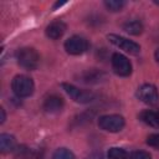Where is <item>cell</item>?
<instances>
[{
  "instance_id": "obj_1",
  "label": "cell",
  "mask_w": 159,
  "mask_h": 159,
  "mask_svg": "<svg viewBox=\"0 0 159 159\" xmlns=\"http://www.w3.org/2000/svg\"><path fill=\"white\" fill-rule=\"evenodd\" d=\"M16 60L22 68L32 71L40 63V55L34 47H22L16 52Z\"/></svg>"
},
{
  "instance_id": "obj_2",
  "label": "cell",
  "mask_w": 159,
  "mask_h": 159,
  "mask_svg": "<svg viewBox=\"0 0 159 159\" xmlns=\"http://www.w3.org/2000/svg\"><path fill=\"white\" fill-rule=\"evenodd\" d=\"M11 89L19 98H25L34 93L35 84L30 77L25 75H17L11 81Z\"/></svg>"
},
{
  "instance_id": "obj_3",
  "label": "cell",
  "mask_w": 159,
  "mask_h": 159,
  "mask_svg": "<svg viewBox=\"0 0 159 159\" xmlns=\"http://www.w3.org/2000/svg\"><path fill=\"white\" fill-rule=\"evenodd\" d=\"M125 124L124 118L120 114H104L98 119V125L101 129L111 133H117L123 129Z\"/></svg>"
},
{
  "instance_id": "obj_4",
  "label": "cell",
  "mask_w": 159,
  "mask_h": 159,
  "mask_svg": "<svg viewBox=\"0 0 159 159\" xmlns=\"http://www.w3.org/2000/svg\"><path fill=\"white\" fill-rule=\"evenodd\" d=\"M63 47H65V50H66L67 53L73 55V56H77V55L84 53L88 50L89 43H88V41H87L86 37L80 36V35H73V36L68 37L65 41Z\"/></svg>"
},
{
  "instance_id": "obj_5",
  "label": "cell",
  "mask_w": 159,
  "mask_h": 159,
  "mask_svg": "<svg viewBox=\"0 0 159 159\" xmlns=\"http://www.w3.org/2000/svg\"><path fill=\"white\" fill-rule=\"evenodd\" d=\"M61 87L63 88V91L75 101L78 103H89L92 102L96 96L93 92L91 91H84V89H80L78 87L71 84V83H61Z\"/></svg>"
},
{
  "instance_id": "obj_6",
  "label": "cell",
  "mask_w": 159,
  "mask_h": 159,
  "mask_svg": "<svg viewBox=\"0 0 159 159\" xmlns=\"http://www.w3.org/2000/svg\"><path fill=\"white\" fill-rule=\"evenodd\" d=\"M111 63H112V68L113 71L120 76V77H128L132 73V63L128 60L127 56L119 53V52H114L111 57Z\"/></svg>"
},
{
  "instance_id": "obj_7",
  "label": "cell",
  "mask_w": 159,
  "mask_h": 159,
  "mask_svg": "<svg viewBox=\"0 0 159 159\" xmlns=\"http://www.w3.org/2000/svg\"><path fill=\"white\" fill-rule=\"evenodd\" d=\"M107 39L109 40L111 43H113L118 48H120L124 52H128L130 55H137L140 51V46L137 42H134L132 40H128L123 36H119V35H116V34H109L107 36Z\"/></svg>"
},
{
  "instance_id": "obj_8",
  "label": "cell",
  "mask_w": 159,
  "mask_h": 159,
  "mask_svg": "<svg viewBox=\"0 0 159 159\" xmlns=\"http://www.w3.org/2000/svg\"><path fill=\"white\" fill-rule=\"evenodd\" d=\"M137 97L145 104L154 106L159 102V93L154 84L152 83H144L142 84L137 91Z\"/></svg>"
},
{
  "instance_id": "obj_9",
  "label": "cell",
  "mask_w": 159,
  "mask_h": 159,
  "mask_svg": "<svg viewBox=\"0 0 159 159\" xmlns=\"http://www.w3.org/2000/svg\"><path fill=\"white\" fill-rule=\"evenodd\" d=\"M65 106V102H63V98L57 96V94H50L47 96L45 99H43V103H42V108L45 112L50 113V114H53V113H58L62 111Z\"/></svg>"
},
{
  "instance_id": "obj_10",
  "label": "cell",
  "mask_w": 159,
  "mask_h": 159,
  "mask_svg": "<svg viewBox=\"0 0 159 159\" xmlns=\"http://www.w3.org/2000/svg\"><path fill=\"white\" fill-rule=\"evenodd\" d=\"M107 77V75L99 70H96V68H92V70H87V71H83L80 76H78V81L81 82H84V83H99L102 81H104Z\"/></svg>"
},
{
  "instance_id": "obj_11",
  "label": "cell",
  "mask_w": 159,
  "mask_h": 159,
  "mask_svg": "<svg viewBox=\"0 0 159 159\" xmlns=\"http://www.w3.org/2000/svg\"><path fill=\"white\" fill-rule=\"evenodd\" d=\"M65 31H66V24L61 20L52 21L50 25H47V27L45 30L46 36L51 40H58L60 37H62Z\"/></svg>"
},
{
  "instance_id": "obj_12",
  "label": "cell",
  "mask_w": 159,
  "mask_h": 159,
  "mask_svg": "<svg viewBox=\"0 0 159 159\" xmlns=\"http://www.w3.org/2000/svg\"><path fill=\"white\" fill-rule=\"evenodd\" d=\"M139 119L150 127L159 128V111L145 109L139 113Z\"/></svg>"
},
{
  "instance_id": "obj_13",
  "label": "cell",
  "mask_w": 159,
  "mask_h": 159,
  "mask_svg": "<svg viewBox=\"0 0 159 159\" xmlns=\"http://www.w3.org/2000/svg\"><path fill=\"white\" fill-rule=\"evenodd\" d=\"M16 147V140L11 134L2 133L0 135V149L2 153H10L15 149Z\"/></svg>"
},
{
  "instance_id": "obj_14",
  "label": "cell",
  "mask_w": 159,
  "mask_h": 159,
  "mask_svg": "<svg viewBox=\"0 0 159 159\" xmlns=\"http://www.w3.org/2000/svg\"><path fill=\"white\" fill-rule=\"evenodd\" d=\"M143 24L139 21V20H130V21H127L123 24V30L125 32H128L129 35H134V36H138L143 32Z\"/></svg>"
},
{
  "instance_id": "obj_15",
  "label": "cell",
  "mask_w": 159,
  "mask_h": 159,
  "mask_svg": "<svg viewBox=\"0 0 159 159\" xmlns=\"http://www.w3.org/2000/svg\"><path fill=\"white\" fill-rule=\"evenodd\" d=\"M108 159H129V154L123 148L113 147L108 150Z\"/></svg>"
},
{
  "instance_id": "obj_16",
  "label": "cell",
  "mask_w": 159,
  "mask_h": 159,
  "mask_svg": "<svg viewBox=\"0 0 159 159\" xmlns=\"http://www.w3.org/2000/svg\"><path fill=\"white\" fill-rule=\"evenodd\" d=\"M52 159H76L75 154L67 148H58L53 152Z\"/></svg>"
},
{
  "instance_id": "obj_17",
  "label": "cell",
  "mask_w": 159,
  "mask_h": 159,
  "mask_svg": "<svg viewBox=\"0 0 159 159\" xmlns=\"http://www.w3.org/2000/svg\"><path fill=\"white\" fill-rule=\"evenodd\" d=\"M124 5H125V2L123 0H107V1H104V6L112 12L120 11L124 7Z\"/></svg>"
},
{
  "instance_id": "obj_18",
  "label": "cell",
  "mask_w": 159,
  "mask_h": 159,
  "mask_svg": "<svg viewBox=\"0 0 159 159\" xmlns=\"http://www.w3.org/2000/svg\"><path fill=\"white\" fill-rule=\"evenodd\" d=\"M129 159H152V155L145 150H135L129 155Z\"/></svg>"
},
{
  "instance_id": "obj_19",
  "label": "cell",
  "mask_w": 159,
  "mask_h": 159,
  "mask_svg": "<svg viewBox=\"0 0 159 159\" xmlns=\"http://www.w3.org/2000/svg\"><path fill=\"white\" fill-rule=\"evenodd\" d=\"M147 144L154 148H159V133H153L148 135L147 138Z\"/></svg>"
},
{
  "instance_id": "obj_20",
  "label": "cell",
  "mask_w": 159,
  "mask_h": 159,
  "mask_svg": "<svg viewBox=\"0 0 159 159\" xmlns=\"http://www.w3.org/2000/svg\"><path fill=\"white\" fill-rule=\"evenodd\" d=\"M0 113H1L0 123H4V122H5V118H6V114H5V109H4V108H1V109H0Z\"/></svg>"
},
{
  "instance_id": "obj_21",
  "label": "cell",
  "mask_w": 159,
  "mask_h": 159,
  "mask_svg": "<svg viewBox=\"0 0 159 159\" xmlns=\"http://www.w3.org/2000/svg\"><path fill=\"white\" fill-rule=\"evenodd\" d=\"M154 57H155V61L159 63V48L155 51V53H154Z\"/></svg>"
},
{
  "instance_id": "obj_22",
  "label": "cell",
  "mask_w": 159,
  "mask_h": 159,
  "mask_svg": "<svg viewBox=\"0 0 159 159\" xmlns=\"http://www.w3.org/2000/svg\"><path fill=\"white\" fill-rule=\"evenodd\" d=\"M65 2H56L55 5H53V9H56V7H60V6H62Z\"/></svg>"
}]
</instances>
